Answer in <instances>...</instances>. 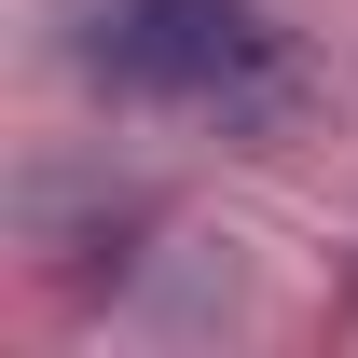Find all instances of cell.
Segmentation results:
<instances>
[{"instance_id": "cell-1", "label": "cell", "mask_w": 358, "mask_h": 358, "mask_svg": "<svg viewBox=\"0 0 358 358\" xmlns=\"http://www.w3.org/2000/svg\"><path fill=\"white\" fill-rule=\"evenodd\" d=\"M69 69L96 96H138V110H193V124H275L303 96V55L262 0H69Z\"/></svg>"}]
</instances>
